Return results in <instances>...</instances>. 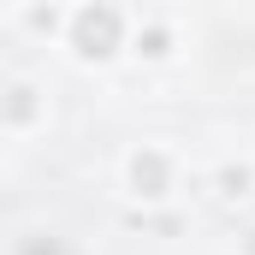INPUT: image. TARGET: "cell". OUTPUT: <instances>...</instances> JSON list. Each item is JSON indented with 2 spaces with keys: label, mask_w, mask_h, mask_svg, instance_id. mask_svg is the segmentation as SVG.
<instances>
[{
  "label": "cell",
  "mask_w": 255,
  "mask_h": 255,
  "mask_svg": "<svg viewBox=\"0 0 255 255\" xmlns=\"http://www.w3.org/2000/svg\"><path fill=\"white\" fill-rule=\"evenodd\" d=\"M130 36H136V6L83 0V6H71V24H65L60 48H65V60L107 71V65H119L130 54Z\"/></svg>",
  "instance_id": "1"
},
{
  "label": "cell",
  "mask_w": 255,
  "mask_h": 255,
  "mask_svg": "<svg viewBox=\"0 0 255 255\" xmlns=\"http://www.w3.org/2000/svg\"><path fill=\"white\" fill-rule=\"evenodd\" d=\"M119 190L136 202V208H166L172 196L184 190V154L172 142H130L119 154Z\"/></svg>",
  "instance_id": "2"
},
{
  "label": "cell",
  "mask_w": 255,
  "mask_h": 255,
  "mask_svg": "<svg viewBox=\"0 0 255 255\" xmlns=\"http://www.w3.org/2000/svg\"><path fill=\"white\" fill-rule=\"evenodd\" d=\"M184 54V18L160 12V6H136V36H130V60L142 65H172Z\"/></svg>",
  "instance_id": "3"
},
{
  "label": "cell",
  "mask_w": 255,
  "mask_h": 255,
  "mask_svg": "<svg viewBox=\"0 0 255 255\" xmlns=\"http://www.w3.org/2000/svg\"><path fill=\"white\" fill-rule=\"evenodd\" d=\"M0 130L12 142H30L36 130H48V89L36 77H6V89H0Z\"/></svg>",
  "instance_id": "4"
},
{
  "label": "cell",
  "mask_w": 255,
  "mask_h": 255,
  "mask_svg": "<svg viewBox=\"0 0 255 255\" xmlns=\"http://www.w3.org/2000/svg\"><path fill=\"white\" fill-rule=\"evenodd\" d=\"M208 190H214V202H226V208L250 202L255 196V154H226V160H214V166H208Z\"/></svg>",
  "instance_id": "5"
},
{
  "label": "cell",
  "mask_w": 255,
  "mask_h": 255,
  "mask_svg": "<svg viewBox=\"0 0 255 255\" xmlns=\"http://www.w3.org/2000/svg\"><path fill=\"white\" fill-rule=\"evenodd\" d=\"M12 255H65V238H54V232H24L12 244Z\"/></svg>",
  "instance_id": "6"
},
{
  "label": "cell",
  "mask_w": 255,
  "mask_h": 255,
  "mask_svg": "<svg viewBox=\"0 0 255 255\" xmlns=\"http://www.w3.org/2000/svg\"><path fill=\"white\" fill-rule=\"evenodd\" d=\"M232 255H255V226H244V232H238V250Z\"/></svg>",
  "instance_id": "7"
}]
</instances>
